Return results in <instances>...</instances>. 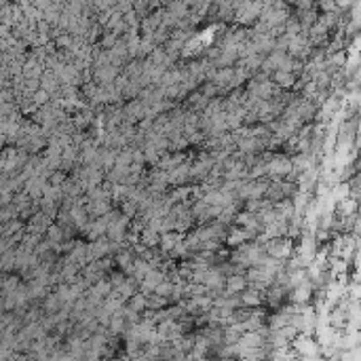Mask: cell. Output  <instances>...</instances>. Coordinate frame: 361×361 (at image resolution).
I'll use <instances>...</instances> for the list:
<instances>
[{
  "label": "cell",
  "mask_w": 361,
  "mask_h": 361,
  "mask_svg": "<svg viewBox=\"0 0 361 361\" xmlns=\"http://www.w3.org/2000/svg\"><path fill=\"white\" fill-rule=\"evenodd\" d=\"M264 252L272 256V258H279V260H285V258L292 254V243H289L287 239H269V243L264 245Z\"/></svg>",
  "instance_id": "1"
},
{
  "label": "cell",
  "mask_w": 361,
  "mask_h": 361,
  "mask_svg": "<svg viewBox=\"0 0 361 361\" xmlns=\"http://www.w3.org/2000/svg\"><path fill=\"white\" fill-rule=\"evenodd\" d=\"M292 171V161L287 156H274V159H269L266 161V174L271 178H279V176H285Z\"/></svg>",
  "instance_id": "2"
},
{
  "label": "cell",
  "mask_w": 361,
  "mask_h": 361,
  "mask_svg": "<svg viewBox=\"0 0 361 361\" xmlns=\"http://www.w3.org/2000/svg\"><path fill=\"white\" fill-rule=\"evenodd\" d=\"M53 222V220L43 214V211H34L32 216H30V222H28V232H34V234H45V230L49 228V224Z\"/></svg>",
  "instance_id": "3"
},
{
  "label": "cell",
  "mask_w": 361,
  "mask_h": 361,
  "mask_svg": "<svg viewBox=\"0 0 361 361\" xmlns=\"http://www.w3.org/2000/svg\"><path fill=\"white\" fill-rule=\"evenodd\" d=\"M224 287H226V294H234V296H237L239 292H243V289L247 287L245 272L226 274V277H224Z\"/></svg>",
  "instance_id": "4"
},
{
  "label": "cell",
  "mask_w": 361,
  "mask_h": 361,
  "mask_svg": "<svg viewBox=\"0 0 361 361\" xmlns=\"http://www.w3.org/2000/svg\"><path fill=\"white\" fill-rule=\"evenodd\" d=\"M188 171H190V165H188V163H180L178 167L167 171V184L180 186V184L188 182V178H190V176H188Z\"/></svg>",
  "instance_id": "5"
},
{
  "label": "cell",
  "mask_w": 361,
  "mask_h": 361,
  "mask_svg": "<svg viewBox=\"0 0 361 361\" xmlns=\"http://www.w3.org/2000/svg\"><path fill=\"white\" fill-rule=\"evenodd\" d=\"M119 74V68L112 66V64H106V66H99L95 68V83L97 85H110Z\"/></svg>",
  "instance_id": "6"
},
{
  "label": "cell",
  "mask_w": 361,
  "mask_h": 361,
  "mask_svg": "<svg viewBox=\"0 0 361 361\" xmlns=\"http://www.w3.org/2000/svg\"><path fill=\"white\" fill-rule=\"evenodd\" d=\"M294 347H296V351L300 353V355H304V357H317V351H319V347L309 338L307 334L300 336V338L294 342Z\"/></svg>",
  "instance_id": "7"
},
{
  "label": "cell",
  "mask_w": 361,
  "mask_h": 361,
  "mask_svg": "<svg viewBox=\"0 0 361 361\" xmlns=\"http://www.w3.org/2000/svg\"><path fill=\"white\" fill-rule=\"evenodd\" d=\"M163 279H165V272H163V271L150 269V271L146 272V277H144L142 281H139V283H142V289H144V292H152V289H154L156 285H159Z\"/></svg>",
  "instance_id": "8"
},
{
  "label": "cell",
  "mask_w": 361,
  "mask_h": 361,
  "mask_svg": "<svg viewBox=\"0 0 361 361\" xmlns=\"http://www.w3.org/2000/svg\"><path fill=\"white\" fill-rule=\"evenodd\" d=\"M311 292H313V285L309 283V279L307 281H302L300 285H296L294 287V294H292V302L294 304H304L311 298Z\"/></svg>",
  "instance_id": "9"
},
{
  "label": "cell",
  "mask_w": 361,
  "mask_h": 361,
  "mask_svg": "<svg viewBox=\"0 0 361 361\" xmlns=\"http://www.w3.org/2000/svg\"><path fill=\"white\" fill-rule=\"evenodd\" d=\"M274 83H277V87H294L296 83V74L289 72V70H274Z\"/></svg>",
  "instance_id": "10"
},
{
  "label": "cell",
  "mask_w": 361,
  "mask_h": 361,
  "mask_svg": "<svg viewBox=\"0 0 361 361\" xmlns=\"http://www.w3.org/2000/svg\"><path fill=\"white\" fill-rule=\"evenodd\" d=\"M41 89H45L49 95H53V93H57L59 89V81L57 76H55V72H45V76L41 78Z\"/></svg>",
  "instance_id": "11"
},
{
  "label": "cell",
  "mask_w": 361,
  "mask_h": 361,
  "mask_svg": "<svg viewBox=\"0 0 361 361\" xmlns=\"http://www.w3.org/2000/svg\"><path fill=\"white\" fill-rule=\"evenodd\" d=\"M180 163H184V154H182V152H176V154H171V156H163L161 161H156L159 169H165V171L178 167Z\"/></svg>",
  "instance_id": "12"
},
{
  "label": "cell",
  "mask_w": 361,
  "mask_h": 361,
  "mask_svg": "<svg viewBox=\"0 0 361 361\" xmlns=\"http://www.w3.org/2000/svg\"><path fill=\"white\" fill-rule=\"evenodd\" d=\"M262 298H264V294H260L256 287H252L249 292H245L241 296V304L243 307H260Z\"/></svg>",
  "instance_id": "13"
},
{
  "label": "cell",
  "mask_w": 361,
  "mask_h": 361,
  "mask_svg": "<svg viewBox=\"0 0 361 361\" xmlns=\"http://www.w3.org/2000/svg\"><path fill=\"white\" fill-rule=\"evenodd\" d=\"M61 304H64V302L59 300V296H57V294H46V296L43 298V311L46 313V315H51V313L59 311Z\"/></svg>",
  "instance_id": "14"
},
{
  "label": "cell",
  "mask_w": 361,
  "mask_h": 361,
  "mask_svg": "<svg viewBox=\"0 0 361 361\" xmlns=\"http://www.w3.org/2000/svg\"><path fill=\"white\" fill-rule=\"evenodd\" d=\"M133 252H129V249H125V252H121L119 249V254H116V264L121 266V269H125V272L127 274H131V264H133Z\"/></svg>",
  "instance_id": "15"
},
{
  "label": "cell",
  "mask_w": 361,
  "mask_h": 361,
  "mask_svg": "<svg viewBox=\"0 0 361 361\" xmlns=\"http://www.w3.org/2000/svg\"><path fill=\"white\" fill-rule=\"evenodd\" d=\"M159 241H161V232H156L152 228H148V226H144V230H142V243L144 245L154 247V245H159Z\"/></svg>",
  "instance_id": "16"
},
{
  "label": "cell",
  "mask_w": 361,
  "mask_h": 361,
  "mask_svg": "<svg viewBox=\"0 0 361 361\" xmlns=\"http://www.w3.org/2000/svg\"><path fill=\"white\" fill-rule=\"evenodd\" d=\"M127 300H129V304H127V307H129V309H133V311L142 313V311L146 309V294H144V292H142V294H139V292H135V294H133L131 298H127Z\"/></svg>",
  "instance_id": "17"
},
{
  "label": "cell",
  "mask_w": 361,
  "mask_h": 361,
  "mask_svg": "<svg viewBox=\"0 0 361 361\" xmlns=\"http://www.w3.org/2000/svg\"><path fill=\"white\" fill-rule=\"evenodd\" d=\"M287 323H289V313L281 311L279 315H274V317L271 319V332H274V329H281V327L287 325Z\"/></svg>",
  "instance_id": "18"
},
{
  "label": "cell",
  "mask_w": 361,
  "mask_h": 361,
  "mask_svg": "<svg viewBox=\"0 0 361 361\" xmlns=\"http://www.w3.org/2000/svg\"><path fill=\"white\" fill-rule=\"evenodd\" d=\"M49 99H51V95L45 89H36L32 93V104L34 106H45V104H49Z\"/></svg>",
  "instance_id": "19"
},
{
  "label": "cell",
  "mask_w": 361,
  "mask_h": 361,
  "mask_svg": "<svg viewBox=\"0 0 361 361\" xmlns=\"http://www.w3.org/2000/svg\"><path fill=\"white\" fill-rule=\"evenodd\" d=\"M154 294H159V296H165V298H169L171 296V292H174V283H171V281H161L159 285H156L154 289H152Z\"/></svg>",
  "instance_id": "20"
},
{
  "label": "cell",
  "mask_w": 361,
  "mask_h": 361,
  "mask_svg": "<svg viewBox=\"0 0 361 361\" xmlns=\"http://www.w3.org/2000/svg\"><path fill=\"white\" fill-rule=\"evenodd\" d=\"M355 207H357L355 199H351V197H344V199H340V214H344V216H351L353 211H355Z\"/></svg>",
  "instance_id": "21"
},
{
  "label": "cell",
  "mask_w": 361,
  "mask_h": 361,
  "mask_svg": "<svg viewBox=\"0 0 361 361\" xmlns=\"http://www.w3.org/2000/svg\"><path fill=\"white\" fill-rule=\"evenodd\" d=\"M19 283H21L19 277H6L4 283H2V294H13L15 289L19 287Z\"/></svg>",
  "instance_id": "22"
},
{
  "label": "cell",
  "mask_w": 361,
  "mask_h": 361,
  "mask_svg": "<svg viewBox=\"0 0 361 361\" xmlns=\"http://www.w3.org/2000/svg\"><path fill=\"white\" fill-rule=\"evenodd\" d=\"M188 192H190V190H188V188H176V190L171 192L167 199H169L171 203H176V201H182V199H186V197H188Z\"/></svg>",
  "instance_id": "23"
},
{
  "label": "cell",
  "mask_w": 361,
  "mask_h": 361,
  "mask_svg": "<svg viewBox=\"0 0 361 361\" xmlns=\"http://www.w3.org/2000/svg\"><path fill=\"white\" fill-rule=\"evenodd\" d=\"M116 38H119V36H116L114 32H110V34H106L104 38H101V46H104V49H108V51H110V49H112V46H114V43H116Z\"/></svg>",
  "instance_id": "24"
},
{
  "label": "cell",
  "mask_w": 361,
  "mask_h": 361,
  "mask_svg": "<svg viewBox=\"0 0 361 361\" xmlns=\"http://www.w3.org/2000/svg\"><path fill=\"white\" fill-rule=\"evenodd\" d=\"M49 178H51V184H53V186H59V184L66 180V178H64V171H51Z\"/></svg>",
  "instance_id": "25"
},
{
  "label": "cell",
  "mask_w": 361,
  "mask_h": 361,
  "mask_svg": "<svg viewBox=\"0 0 361 361\" xmlns=\"http://www.w3.org/2000/svg\"><path fill=\"white\" fill-rule=\"evenodd\" d=\"M344 61H347V55H344V53H336L334 57L329 59V64H332V66H342Z\"/></svg>",
  "instance_id": "26"
},
{
  "label": "cell",
  "mask_w": 361,
  "mask_h": 361,
  "mask_svg": "<svg viewBox=\"0 0 361 361\" xmlns=\"http://www.w3.org/2000/svg\"><path fill=\"white\" fill-rule=\"evenodd\" d=\"M57 45H61V46H70V49L74 46V43H72V38H70V36H59V38H57Z\"/></svg>",
  "instance_id": "27"
},
{
  "label": "cell",
  "mask_w": 361,
  "mask_h": 361,
  "mask_svg": "<svg viewBox=\"0 0 361 361\" xmlns=\"http://www.w3.org/2000/svg\"><path fill=\"white\" fill-rule=\"evenodd\" d=\"M258 2H266V0H258Z\"/></svg>",
  "instance_id": "28"
},
{
  "label": "cell",
  "mask_w": 361,
  "mask_h": 361,
  "mask_svg": "<svg viewBox=\"0 0 361 361\" xmlns=\"http://www.w3.org/2000/svg\"><path fill=\"white\" fill-rule=\"evenodd\" d=\"M0 315H2V311H0Z\"/></svg>",
  "instance_id": "29"
}]
</instances>
